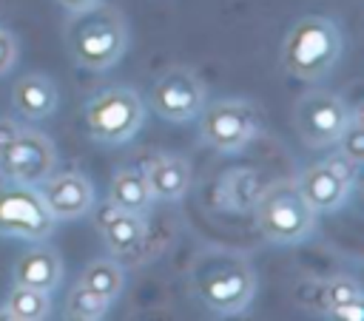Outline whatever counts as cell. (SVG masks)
<instances>
[{
    "instance_id": "cell-13",
    "label": "cell",
    "mask_w": 364,
    "mask_h": 321,
    "mask_svg": "<svg viewBox=\"0 0 364 321\" xmlns=\"http://www.w3.org/2000/svg\"><path fill=\"white\" fill-rule=\"evenodd\" d=\"M63 276H65L63 256L57 253V247H51L46 241L31 244L14 261V284H26V287L54 293L63 284Z\"/></svg>"
},
{
    "instance_id": "cell-12",
    "label": "cell",
    "mask_w": 364,
    "mask_h": 321,
    "mask_svg": "<svg viewBox=\"0 0 364 321\" xmlns=\"http://www.w3.org/2000/svg\"><path fill=\"white\" fill-rule=\"evenodd\" d=\"M91 213H94V224H97L111 256H131L142 247V241H145V219L142 216L128 213V210L111 205L108 199L102 205L94 202Z\"/></svg>"
},
{
    "instance_id": "cell-9",
    "label": "cell",
    "mask_w": 364,
    "mask_h": 321,
    "mask_svg": "<svg viewBox=\"0 0 364 321\" xmlns=\"http://www.w3.org/2000/svg\"><path fill=\"white\" fill-rule=\"evenodd\" d=\"M57 170V145L43 131L23 128L20 136L0 153V176L11 185L37 187Z\"/></svg>"
},
{
    "instance_id": "cell-3",
    "label": "cell",
    "mask_w": 364,
    "mask_h": 321,
    "mask_svg": "<svg viewBox=\"0 0 364 321\" xmlns=\"http://www.w3.org/2000/svg\"><path fill=\"white\" fill-rule=\"evenodd\" d=\"M341 51V28L321 14H307L296 20V26L282 40V65L296 80L318 82L336 68Z\"/></svg>"
},
{
    "instance_id": "cell-27",
    "label": "cell",
    "mask_w": 364,
    "mask_h": 321,
    "mask_svg": "<svg viewBox=\"0 0 364 321\" xmlns=\"http://www.w3.org/2000/svg\"><path fill=\"white\" fill-rule=\"evenodd\" d=\"M68 14L71 11H82V9H88V6H94V3H100V0H57Z\"/></svg>"
},
{
    "instance_id": "cell-21",
    "label": "cell",
    "mask_w": 364,
    "mask_h": 321,
    "mask_svg": "<svg viewBox=\"0 0 364 321\" xmlns=\"http://www.w3.org/2000/svg\"><path fill=\"white\" fill-rule=\"evenodd\" d=\"M321 295H324V310L347 304V301H364L361 295V284L353 276H333L321 284Z\"/></svg>"
},
{
    "instance_id": "cell-25",
    "label": "cell",
    "mask_w": 364,
    "mask_h": 321,
    "mask_svg": "<svg viewBox=\"0 0 364 321\" xmlns=\"http://www.w3.org/2000/svg\"><path fill=\"white\" fill-rule=\"evenodd\" d=\"M327 315L341 318V321H361V318H364V301H347V304L330 307Z\"/></svg>"
},
{
    "instance_id": "cell-16",
    "label": "cell",
    "mask_w": 364,
    "mask_h": 321,
    "mask_svg": "<svg viewBox=\"0 0 364 321\" xmlns=\"http://www.w3.org/2000/svg\"><path fill=\"white\" fill-rule=\"evenodd\" d=\"M57 102H60V91H57L54 80L46 77V74H40V71L23 74L14 82V88H11V105H14V111L23 119H31V122H40V119L51 116L57 111Z\"/></svg>"
},
{
    "instance_id": "cell-10",
    "label": "cell",
    "mask_w": 364,
    "mask_h": 321,
    "mask_svg": "<svg viewBox=\"0 0 364 321\" xmlns=\"http://www.w3.org/2000/svg\"><path fill=\"white\" fill-rule=\"evenodd\" d=\"M148 102L156 111V116L168 122H188L199 116L202 105L208 102V88L191 68L173 65L156 77Z\"/></svg>"
},
{
    "instance_id": "cell-2",
    "label": "cell",
    "mask_w": 364,
    "mask_h": 321,
    "mask_svg": "<svg viewBox=\"0 0 364 321\" xmlns=\"http://www.w3.org/2000/svg\"><path fill=\"white\" fill-rule=\"evenodd\" d=\"M71 60L85 71H108L128 48V23L119 9L94 3L82 11H71L63 28Z\"/></svg>"
},
{
    "instance_id": "cell-19",
    "label": "cell",
    "mask_w": 364,
    "mask_h": 321,
    "mask_svg": "<svg viewBox=\"0 0 364 321\" xmlns=\"http://www.w3.org/2000/svg\"><path fill=\"white\" fill-rule=\"evenodd\" d=\"M80 284H85L91 293H97V295H102L108 304H114V301L119 298L122 287H125V273H122V267L114 261V256H111V259H94V261L85 264V270H82V276H80Z\"/></svg>"
},
{
    "instance_id": "cell-11",
    "label": "cell",
    "mask_w": 364,
    "mask_h": 321,
    "mask_svg": "<svg viewBox=\"0 0 364 321\" xmlns=\"http://www.w3.org/2000/svg\"><path fill=\"white\" fill-rule=\"evenodd\" d=\"M46 207L51 210L54 222H74L91 213L97 196H94V185L88 176H82L80 170H63V173H51L48 179H43L37 185Z\"/></svg>"
},
{
    "instance_id": "cell-17",
    "label": "cell",
    "mask_w": 364,
    "mask_h": 321,
    "mask_svg": "<svg viewBox=\"0 0 364 321\" xmlns=\"http://www.w3.org/2000/svg\"><path fill=\"white\" fill-rule=\"evenodd\" d=\"M108 202L128 210V213L145 216L154 205V196H151V187H148V179H145L142 168L125 165V168L114 170L111 185H108Z\"/></svg>"
},
{
    "instance_id": "cell-4",
    "label": "cell",
    "mask_w": 364,
    "mask_h": 321,
    "mask_svg": "<svg viewBox=\"0 0 364 321\" xmlns=\"http://www.w3.org/2000/svg\"><path fill=\"white\" fill-rule=\"evenodd\" d=\"M318 213L301 196L296 179L270 182L253 205V222L270 244H299L316 230Z\"/></svg>"
},
{
    "instance_id": "cell-22",
    "label": "cell",
    "mask_w": 364,
    "mask_h": 321,
    "mask_svg": "<svg viewBox=\"0 0 364 321\" xmlns=\"http://www.w3.org/2000/svg\"><path fill=\"white\" fill-rule=\"evenodd\" d=\"M336 145H338V153H344L350 162L364 165V128H361V116L358 114H350V122L338 134Z\"/></svg>"
},
{
    "instance_id": "cell-20",
    "label": "cell",
    "mask_w": 364,
    "mask_h": 321,
    "mask_svg": "<svg viewBox=\"0 0 364 321\" xmlns=\"http://www.w3.org/2000/svg\"><path fill=\"white\" fill-rule=\"evenodd\" d=\"M108 301L97 293H91L85 284H74L65 295V318H74V321H100L108 315Z\"/></svg>"
},
{
    "instance_id": "cell-6",
    "label": "cell",
    "mask_w": 364,
    "mask_h": 321,
    "mask_svg": "<svg viewBox=\"0 0 364 321\" xmlns=\"http://www.w3.org/2000/svg\"><path fill=\"white\" fill-rule=\"evenodd\" d=\"M264 128L262 108L242 97H225L216 102H205L199 111V134L202 139L222 153H239L250 145Z\"/></svg>"
},
{
    "instance_id": "cell-1",
    "label": "cell",
    "mask_w": 364,
    "mask_h": 321,
    "mask_svg": "<svg viewBox=\"0 0 364 321\" xmlns=\"http://www.w3.org/2000/svg\"><path fill=\"white\" fill-rule=\"evenodd\" d=\"M191 290L213 315H239L256 295V270L242 253L208 250L191 267Z\"/></svg>"
},
{
    "instance_id": "cell-23",
    "label": "cell",
    "mask_w": 364,
    "mask_h": 321,
    "mask_svg": "<svg viewBox=\"0 0 364 321\" xmlns=\"http://www.w3.org/2000/svg\"><path fill=\"white\" fill-rule=\"evenodd\" d=\"M17 54H20V45H17V37L6 28H0V77L9 74L17 62Z\"/></svg>"
},
{
    "instance_id": "cell-18",
    "label": "cell",
    "mask_w": 364,
    "mask_h": 321,
    "mask_svg": "<svg viewBox=\"0 0 364 321\" xmlns=\"http://www.w3.org/2000/svg\"><path fill=\"white\" fill-rule=\"evenodd\" d=\"M0 315L11 318V321H43L51 315V293L26 287V284H14L11 293L6 295Z\"/></svg>"
},
{
    "instance_id": "cell-26",
    "label": "cell",
    "mask_w": 364,
    "mask_h": 321,
    "mask_svg": "<svg viewBox=\"0 0 364 321\" xmlns=\"http://www.w3.org/2000/svg\"><path fill=\"white\" fill-rule=\"evenodd\" d=\"M23 131V122L20 119H11V116H0V153L20 136Z\"/></svg>"
},
{
    "instance_id": "cell-5",
    "label": "cell",
    "mask_w": 364,
    "mask_h": 321,
    "mask_svg": "<svg viewBox=\"0 0 364 321\" xmlns=\"http://www.w3.org/2000/svg\"><path fill=\"white\" fill-rule=\"evenodd\" d=\"M85 128L91 134V139L105 142V145H122L131 136H136V131L145 122V102L134 88L125 85H111L97 91L85 108Z\"/></svg>"
},
{
    "instance_id": "cell-14",
    "label": "cell",
    "mask_w": 364,
    "mask_h": 321,
    "mask_svg": "<svg viewBox=\"0 0 364 321\" xmlns=\"http://www.w3.org/2000/svg\"><path fill=\"white\" fill-rule=\"evenodd\" d=\"M296 185H299L301 196L307 199V205H310L316 213H333V210H338V207L347 202L350 187H353L350 182H344L341 176H336V173L324 165V159L307 165V168L296 176Z\"/></svg>"
},
{
    "instance_id": "cell-24",
    "label": "cell",
    "mask_w": 364,
    "mask_h": 321,
    "mask_svg": "<svg viewBox=\"0 0 364 321\" xmlns=\"http://www.w3.org/2000/svg\"><path fill=\"white\" fill-rule=\"evenodd\" d=\"M324 165H327V168H330L336 176H341L344 182H350V185L355 182V176H358V168H361V165L350 162V159H347L344 153H338V151H336L333 156H327V159H324Z\"/></svg>"
},
{
    "instance_id": "cell-7",
    "label": "cell",
    "mask_w": 364,
    "mask_h": 321,
    "mask_svg": "<svg viewBox=\"0 0 364 321\" xmlns=\"http://www.w3.org/2000/svg\"><path fill=\"white\" fill-rule=\"evenodd\" d=\"M347 122H350V108H347L344 97L327 91V88H313V91L301 94L293 105V128L307 148L336 145V139Z\"/></svg>"
},
{
    "instance_id": "cell-15",
    "label": "cell",
    "mask_w": 364,
    "mask_h": 321,
    "mask_svg": "<svg viewBox=\"0 0 364 321\" xmlns=\"http://www.w3.org/2000/svg\"><path fill=\"white\" fill-rule=\"evenodd\" d=\"M154 202H179L191 187V162L176 153H156L142 168Z\"/></svg>"
},
{
    "instance_id": "cell-8",
    "label": "cell",
    "mask_w": 364,
    "mask_h": 321,
    "mask_svg": "<svg viewBox=\"0 0 364 321\" xmlns=\"http://www.w3.org/2000/svg\"><path fill=\"white\" fill-rule=\"evenodd\" d=\"M54 216L31 185L0 187V236L23 241H46L54 233Z\"/></svg>"
}]
</instances>
